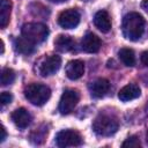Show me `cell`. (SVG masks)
<instances>
[{"mask_svg":"<svg viewBox=\"0 0 148 148\" xmlns=\"http://www.w3.org/2000/svg\"><path fill=\"white\" fill-rule=\"evenodd\" d=\"M145 27H146L145 20L139 13L135 12L128 13L123 18V23H121L123 35L128 40L132 42L139 40L145 32Z\"/></svg>","mask_w":148,"mask_h":148,"instance_id":"obj_1","label":"cell"},{"mask_svg":"<svg viewBox=\"0 0 148 148\" xmlns=\"http://www.w3.org/2000/svg\"><path fill=\"white\" fill-rule=\"evenodd\" d=\"M24 96L32 105L40 106L49 101L51 89L42 83H30L24 88Z\"/></svg>","mask_w":148,"mask_h":148,"instance_id":"obj_2","label":"cell"},{"mask_svg":"<svg viewBox=\"0 0 148 148\" xmlns=\"http://www.w3.org/2000/svg\"><path fill=\"white\" fill-rule=\"evenodd\" d=\"M21 35L30 40L31 43L40 44L43 43L47 36H49V29L45 24L39 23V22H29L22 25L21 28Z\"/></svg>","mask_w":148,"mask_h":148,"instance_id":"obj_3","label":"cell"},{"mask_svg":"<svg viewBox=\"0 0 148 148\" xmlns=\"http://www.w3.org/2000/svg\"><path fill=\"white\" fill-rule=\"evenodd\" d=\"M119 124L117 119L108 114H99L92 123V130L97 135L110 136L117 132Z\"/></svg>","mask_w":148,"mask_h":148,"instance_id":"obj_4","label":"cell"},{"mask_svg":"<svg viewBox=\"0 0 148 148\" xmlns=\"http://www.w3.org/2000/svg\"><path fill=\"white\" fill-rule=\"evenodd\" d=\"M36 65H37L38 74L43 77H46V76L53 75L59 71L61 66V58L57 54H51L47 57L45 56L38 62H36Z\"/></svg>","mask_w":148,"mask_h":148,"instance_id":"obj_5","label":"cell"},{"mask_svg":"<svg viewBox=\"0 0 148 148\" xmlns=\"http://www.w3.org/2000/svg\"><path fill=\"white\" fill-rule=\"evenodd\" d=\"M56 143L60 148L77 147L82 145V136L74 130H62L56 135Z\"/></svg>","mask_w":148,"mask_h":148,"instance_id":"obj_6","label":"cell"},{"mask_svg":"<svg viewBox=\"0 0 148 148\" xmlns=\"http://www.w3.org/2000/svg\"><path fill=\"white\" fill-rule=\"evenodd\" d=\"M80 99V94L75 89H66L64 90L60 101H59V112L61 114H68L71 113L75 106L77 105Z\"/></svg>","mask_w":148,"mask_h":148,"instance_id":"obj_7","label":"cell"},{"mask_svg":"<svg viewBox=\"0 0 148 148\" xmlns=\"http://www.w3.org/2000/svg\"><path fill=\"white\" fill-rule=\"evenodd\" d=\"M80 13L76 9L69 8L62 10L58 16V23L64 29H73L80 23Z\"/></svg>","mask_w":148,"mask_h":148,"instance_id":"obj_8","label":"cell"},{"mask_svg":"<svg viewBox=\"0 0 148 148\" xmlns=\"http://www.w3.org/2000/svg\"><path fill=\"white\" fill-rule=\"evenodd\" d=\"M102 46V40L98 36H96L92 32H87L82 40H81V47L83 51L88 53H97Z\"/></svg>","mask_w":148,"mask_h":148,"instance_id":"obj_9","label":"cell"},{"mask_svg":"<svg viewBox=\"0 0 148 148\" xmlns=\"http://www.w3.org/2000/svg\"><path fill=\"white\" fill-rule=\"evenodd\" d=\"M66 76L69 80H77L84 74V62L79 59H74L67 62L65 68Z\"/></svg>","mask_w":148,"mask_h":148,"instance_id":"obj_10","label":"cell"},{"mask_svg":"<svg viewBox=\"0 0 148 148\" xmlns=\"http://www.w3.org/2000/svg\"><path fill=\"white\" fill-rule=\"evenodd\" d=\"M12 120L18 128H27L32 120L31 114L24 108H18L12 113Z\"/></svg>","mask_w":148,"mask_h":148,"instance_id":"obj_11","label":"cell"},{"mask_svg":"<svg viewBox=\"0 0 148 148\" xmlns=\"http://www.w3.org/2000/svg\"><path fill=\"white\" fill-rule=\"evenodd\" d=\"M110 89V82L106 79H97L94 82H91L89 84V90L92 97L99 98L103 97L104 95H106V92Z\"/></svg>","mask_w":148,"mask_h":148,"instance_id":"obj_12","label":"cell"},{"mask_svg":"<svg viewBox=\"0 0 148 148\" xmlns=\"http://www.w3.org/2000/svg\"><path fill=\"white\" fill-rule=\"evenodd\" d=\"M140 94H141V90H140L139 86L135 84V83H130V84H126L125 87H123L119 90L118 98L123 102H128V101L138 98L140 96Z\"/></svg>","mask_w":148,"mask_h":148,"instance_id":"obj_13","label":"cell"},{"mask_svg":"<svg viewBox=\"0 0 148 148\" xmlns=\"http://www.w3.org/2000/svg\"><path fill=\"white\" fill-rule=\"evenodd\" d=\"M94 24L102 32H109L111 29V20L109 13L106 10H98L94 16Z\"/></svg>","mask_w":148,"mask_h":148,"instance_id":"obj_14","label":"cell"},{"mask_svg":"<svg viewBox=\"0 0 148 148\" xmlns=\"http://www.w3.org/2000/svg\"><path fill=\"white\" fill-rule=\"evenodd\" d=\"M75 40L68 35H59L54 39V49L59 52H69L74 49Z\"/></svg>","mask_w":148,"mask_h":148,"instance_id":"obj_15","label":"cell"},{"mask_svg":"<svg viewBox=\"0 0 148 148\" xmlns=\"http://www.w3.org/2000/svg\"><path fill=\"white\" fill-rule=\"evenodd\" d=\"M14 46H15V50L18 53L25 54V56H29L35 51V44L31 43L30 40H28L27 38H24L22 35H21V37L15 38Z\"/></svg>","mask_w":148,"mask_h":148,"instance_id":"obj_16","label":"cell"},{"mask_svg":"<svg viewBox=\"0 0 148 148\" xmlns=\"http://www.w3.org/2000/svg\"><path fill=\"white\" fill-rule=\"evenodd\" d=\"M12 1L10 0H1L0 2V28L5 29L10 20V12H12Z\"/></svg>","mask_w":148,"mask_h":148,"instance_id":"obj_17","label":"cell"},{"mask_svg":"<svg viewBox=\"0 0 148 148\" xmlns=\"http://www.w3.org/2000/svg\"><path fill=\"white\" fill-rule=\"evenodd\" d=\"M118 57L120 61L127 67H132L135 65V54L132 49H128V47L120 49L118 52Z\"/></svg>","mask_w":148,"mask_h":148,"instance_id":"obj_18","label":"cell"},{"mask_svg":"<svg viewBox=\"0 0 148 148\" xmlns=\"http://www.w3.org/2000/svg\"><path fill=\"white\" fill-rule=\"evenodd\" d=\"M15 80V72L12 68H3L1 71V86L12 84Z\"/></svg>","mask_w":148,"mask_h":148,"instance_id":"obj_19","label":"cell"},{"mask_svg":"<svg viewBox=\"0 0 148 148\" xmlns=\"http://www.w3.org/2000/svg\"><path fill=\"white\" fill-rule=\"evenodd\" d=\"M140 146H141V143H140V140L136 135H132V136L127 138L121 143V147H128V148H138Z\"/></svg>","mask_w":148,"mask_h":148,"instance_id":"obj_20","label":"cell"},{"mask_svg":"<svg viewBox=\"0 0 148 148\" xmlns=\"http://www.w3.org/2000/svg\"><path fill=\"white\" fill-rule=\"evenodd\" d=\"M13 99V96L10 92H7V91H3L1 92V96H0V102L2 105H6V104H9Z\"/></svg>","mask_w":148,"mask_h":148,"instance_id":"obj_21","label":"cell"},{"mask_svg":"<svg viewBox=\"0 0 148 148\" xmlns=\"http://www.w3.org/2000/svg\"><path fill=\"white\" fill-rule=\"evenodd\" d=\"M141 62L145 65V66H148V51H145V52H142V54H141Z\"/></svg>","mask_w":148,"mask_h":148,"instance_id":"obj_22","label":"cell"},{"mask_svg":"<svg viewBox=\"0 0 148 148\" xmlns=\"http://www.w3.org/2000/svg\"><path fill=\"white\" fill-rule=\"evenodd\" d=\"M1 136H0V141L1 142H3L5 141V139H6V136H7V132H6V128H5V126H1Z\"/></svg>","mask_w":148,"mask_h":148,"instance_id":"obj_23","label":"cell"},{"mask_svg":"<svg viewBox=\"0 0 148 148\" xmlns=\"http://www.w3.org/2000/svg\"><path fill=\"white\" fill-rule=\"evenodd\" d=\"M141 8L148 14V0H142V2H141Z\"/></svg>","mask_w":148,"mask_h":148,"instance_id":"obj_24","label":"cell"},{"mask_svg":"<svg viewBox=\"0 0 148 148\" xmlns=\"http://www.w3.org/2000/svg\"><path fill=\"white\" fill-rule=\"evenodd\" d=\"M51 2H56V3H60V2H65L67 0H50Z\"/></svg>","mask_w":148,"mask_h":148,"instance_id":"obj_25","label":"cell"},{"mask_svg":"<svg viewBox=\"0 0 148 148\" xmlns=\"http://www.w3.org/2000/svg\"><path fill=\"white\" fill-rule=\"evenodd\" d=\"M5 51V45H3V40H1V53H3Z\"/></svg>","mask_w":148,"mask_h":148,"instance_id":"obj_26","label":"cell"},{"mask_svg":"<svg viewBox=\"0 0 148 148\" xmlns=\"http://www.w3.org/2000/svg\"><path fill=\"white\" fill-rule=\"evenodd\" d=\"M146 142H147V145H148V131H147V133H146Z\"/></svg>","mask_w":148,"mask_h":148,"instance_id":"obj_27","label":"cell"}]
</instances>
